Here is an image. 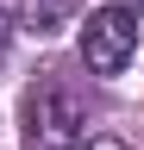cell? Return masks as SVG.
<instances>
[{"label":"cell","instance_id":"obj_1","mask_svg":"<svg viewBox=\"0 0 144 150\" xmlns=\"http://www.w3.org/2000/svg\"><path fill=\"white\" fill-rule=\"evenodd\" d=\"M19 144L25 150H69L88 138V100L63 81H44L25 94V112H19Z\"/></svg>","mask_w":144,"mask_h":150},{"label":"cell","instance_id":"obj_2","mask_svg":"<svg viewBox=\"0 0 144 150\" xmlns=\"http://www.w3.org/2000/svg\"><path fill=\"white\" fill-rule=\"evenodd\" d=\"M132 56H138V19L132 13H125V6L88 13V25H82V63L88 69H94V75H119Z\"/></svg>","mask_w":144,"mask_h":150},{"label":"cell","instance_id":"obj_3","mask_svg":"<svg viewBox=\"0 0 144 150\" xmlns=\"http://www.w3.org/2000/svg\"><path fill=\"white\" fill-rule=\"evenodd\" d=\"M63 19H69L63 0H25V6H19V25H25V31H38V38H50Z\"/></svg>","mask_w":144,"mask_h":150},{"label":"cell","instance_id":"obj_4","mask_svg":"<svg viewBox=\"0 0 144 150\" xmlns=\"http://www.w3.org/2000/svg\"><path fill=\"white\" fill-rule=\"evenodd\" d=\"M69 150H125L119 138H82V144H69Z\"/></svg>","mask_w":144,"mask_h":150},{"label":"cell","instance_id":"obj_5","mask_svg":"<svg viewBox=\"0 0 144 150\" xmlns=\"http://www.w3.org/2000/svg\"><path fill=\"white\" fill-rule=\"evenodd\" d=\"M6 38H13V25H6V13H0V56H6Z\"/></svg>","mask_w":144,"mask_h":150},{"label":"cell","instance_id":"obj_6","mask_svg":"<svg viewBox=\"0 0 144 150\" xmlns=\"http://www.w3.org/2000/svg\"><path fill=\"white\" fill-rule=\"evenodd\" d=\"M113 6H125V13H132V19H138V13H144V0H113Z\"/></svg>","mask_w":144,"mask_h":150}]
</instances>
